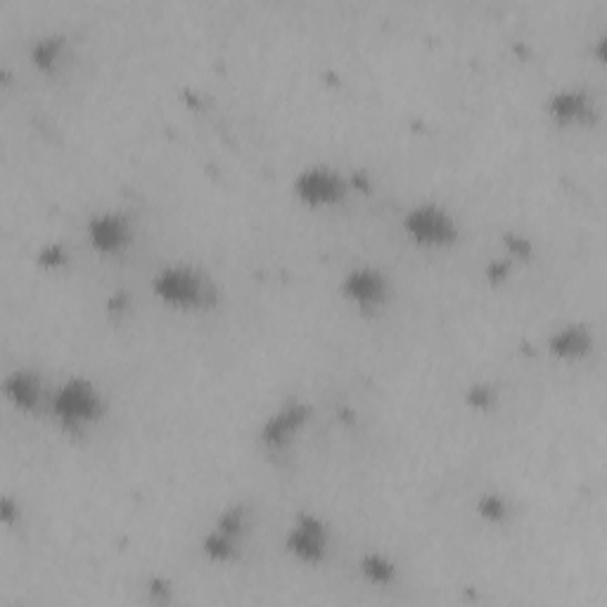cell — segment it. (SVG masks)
<instances>
[{"instance_id":"7a4b0ae2","label":"cell","mask_w":607,"mask_h":607,"mask_svg":"<svg viewBox=\"0 0 607 607\" xmlns=\"http://www.w3.org/2000/svg\"><path fill=\"white\" fill-rule=\"evenodd\" d=\"M50 409L62 430L83 434V430L105 415V399L89 378H70L58 387V392L50 399Z\"/></svg>"},{"instance_id":"ac0fdd59","label":"cell","mask_w":607,"mask_h":607,"mask_svg":"<svg viewBox=\"0 0 607 607\" xmlns=\"http://www.w3.org/2000/svg\"><path fill=\"white\" fill-rule=\"evenodd\" d=\"M505 243H508V249L511 255L517 257V259H529L532 257V243L527 238H522V235L513 233L505 238Z\"/></svg>"},{"instance_id":"8992f818","label":"cell","mask_w":607,"mask_h":607,"mask_svg":"<svg viewBox=\"0 0 607 607\" xmlns=\"http://www.w3.org/2000/svg\"><path fill=\"white\" fill-rule=\"evenodd\" d=\"M285 551L304 565L323 563L330 551L328 525L313 513H299L285 536Z\"/></svg>"},{"instance_id":"277c9868","label":"cell","mask_w":607,"mask_h":607,"mask_svg":"<svg viewBox=\"0 0 607 607\" xmlns=\"http://www.w3.org/2000/svg\"><path fill=\"white\" fill-rule=\"evenodd\" d=\"M249 529V511L243 503L228 505V508L218 515L214 529L205 536V551L212 563H233L240 555L245 534Z\"/></svg>"},{"instance_id":"4fadbf2b","label":"cell","mask_w":607,"mask_h":607,"mask_svg":"<svg viewBox=\"0 0 607 607\" xmlns=\"http://www.w3.org/2000/svg\"><path fill=\"white\" fill-rule=\"evenodd\" d=\"M66 60V39L62 33H50L41 37L31 45V64L43 74L60 72L62 62Z\"/></svg>"},{"instance_id":"3957f363","label":"cell","mask_w":607,"mask_h":607,"mask_svg":"<svg viewBox=\"0 0 607 607\" xmlns=\"http://www.w3.org/2000/svg\"><path fill=\"white\" fill-rule=\"evenodd\" d=\"M403 233L420 247L444 249L459 240V224L449 209L425 202V205L411 207L403 216Z\"/></svg>"},{"instance_id":"30bf717a","label":"cell","mask_w":607,"mask_h":607,"mask_svg":"<svg viewBox=\"0 0 607 607\" xmlns=\"http://www.w3.org/2000/svg\"><path fill=\"white\" fill-rule=\"evenodd\" d=\"M548 114L551 120L558 122L560 126H582L591 124L598 116V110L588 91L563 89L548 97Z\"/></svg>"},{"instance_id":"9c48e42d","label":"cell","mask_w":607,"mask_h":607,"mask_svg":"<svg viewBox=\"0 0 607 607\" xmlns=\"http://www.w3.org/2000/svg\"><path fill=\"white\" fill-rule=\"evenodd\" d=\"M86 233L100 255H122L133 240V224L124 212H100L91 216Z\"/></svg>"},{"instance_id":"e0dca14e","label":"cell","mask_w":607,"mask_h":607,"mask_svg":"<svg viewBox=\"0 0 607 607\" xmlns=\"http://www.w3.org/2000/svg\"><path fill=\"white\" fill-rule=\"evenodd\" d=\"M39 261L45 266V268H60L62 264H66V249L62 245H50V247H43L41 255H39Z\"/></svg>"},{"instance_id":"52a82bcc","label":"cell","mask_w":607,"mask_h":607,"mask_svg":"<svg viewBox=\"0 0 607 607\" xmlns=\"http://www.w3.org/2000/svg\"><path fill=\"white\" fill-rule=\"evenodd\" d=\"M342 297L361 311H378L390 297V280L373 266H353L342 278Z\"/></svg>"},{"instance_id":"6da1fadb","label":"cell","mask_w":607,"mask_h":607,"mask_svg":"<svg viewBox=\"0 0 607 607\" xmlns=\"http://www.w3.org/2000/svg\"><path fill=\"white\" fill-rule=\"evenodd\" d=\"M152 292L174 309H209L216 304V285L205 271L185 264H168L152 278Z\"/></svg>"},{"instance_id":"7c38bea8","label":"cell","mask_w":607,"mask_h":607,"mask_svg":"<svg viewBox=\"0 0 607 607\" xmlns=\"http://www.w3.org/2000/svg\"><path fill=\"white\" fill-rule=\"evenodd\" d=\"M3 390H6V397L10 399L12 407L20 411H27V413L39 409L41 397H43L41 378L33 373V370H27V368H20V370H14V373H10Z\"/></svg>"},{"instance_id":"ba28073f","label":"cell","mask_w":607,"mask_h":607,"mask_svg":"<svg viewBox=\"0 0 607 607\" xmlns=\"http://www.w3.org/2000/svg\"><path fill=\"white\" fill-rule=\"evenodd\" d=\"M311 418V407L307 401H288L282 403V407L266 418V423L261 428V444L274 451V453H280L288 449L295 440L299 430L309 423Z\"/></svg>"},{"instance_id":"5bb4252c","label":"cell","mask_w":607,"mask_h":607,"mask_svg":"<svg viewBox=\"0 0 607 607\" xmlns=\"http://www.w3.org/2000/svg\"><path fill=\"white\" fill-rule=\"evenodd\" d=\"M359 569L373 586H390L397 579V565L382 553H366L359 560Z\"/></svg>"},{"instance_id":"2e32d148","label":"cell","mask_w":607,"mask_h":607,"mask_svg":"<svg viewBox=\"0 0 607 607\" xmlns=\"http://www.w3.org/2000/svg\"><path fill=\"white\" fill-rule=\"evenodd\" d=\"M496 401V390L492 384H484V382H477L470 387L467 392V403L475 409H492Z\"/></svg>"},{"instance_id":"d6986e66","label":"cell","mask_w":607,"mask_h":607,"mask_svg":"<svg viewBox=\"0 0 607 607\" xmlns=\"http://www.w3.org/2000/svg\"><path fill=\"white\" fill-rule=\"evenodd\" d=\"M508 274H511V261H496L492 264V268H488V276H492L494 282L503 280Z\"/></svg>"},{"instance_id":"9a60e30c","label":"cell","mask_w":607,"mask_h":607,"mask_svg":"<svg viewBox=\"0 0 607 607\" xmlns=\"http://www.w3.org/2000/svg\"><path fill=\"white\" fill-rule=\"evenodd\" d=\"M508 498H503L501 494L496 492H486L480 496L477 501V513L480 517L488 519V522H503L505 517H508Z\"/></svg>"},{"instance_id":"5b68a950","label":"cell","mask_w":607,"mask_h":607,"mask_svg":"<svg viewBox=\"0 0 607 607\" xmlns=\"http://www.w3.org/2000/svg\"><path fill=\"white\" fill-rule=\"evenodd\" d=\"M295 195L301 205L313 209L335 207L349 195V181L330 166H309L299 172L295 181Z\"/></svg>"},{"instance_id":"8fae6325","label":"cell","mask_w":607,"mask_h":607,"mask_svg":"<svg viewBox=\"0 0 607 607\" xmlns=\"http://www.w3.org/2000/svg\"><path fill=\"white\" fill-rule=\"evenodd\" d=\"M591 347H594L591 332L579 323L565 326L548 337V351L555 359H563V361H579L586 357V353H591Z\"/></svg>"}]
</instances>
